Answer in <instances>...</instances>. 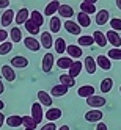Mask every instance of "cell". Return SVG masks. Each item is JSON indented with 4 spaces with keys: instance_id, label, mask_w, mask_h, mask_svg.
Masks as SVG:
<instances>
[{
    "instance_id": "9a60e30c",
    "label": "cell",
    "mask_w": 121,
    "mask_h": 130,
    "mask_svg": "<svg viewBox=\"0 0 121 130\" xmlns=\"http://www.w3.org/2000/svg\"><path fill=\"white\" fill-rule=\"evenodd\" d=\"M60 2H57V0H53V2H49L47 6L44 8V16H47V17H53L55 13L58 11V8H60Z\"/></svg>"
},
{
    "instance_id": "f1b7e54d",
    "label": "cell",
    "mask_w": 121,
    "mask_h": 130,
    "mask_svg": "<svg viewBox=\"0 0 121 130\" xmlns=\"http://www.w3.org/2000/svg\"><path fill=\"white\" fill-rule=\"evenodd\" d=\"M60 85H63V86H66V88H72L74 85H76V78H72V77H69L68 74H61L60 75Z\"/></svg>"
},
{
    "instance_id": "f6af8a7d",
    "label": "cell",
    "mask_w": 121,
    "mask_h": 130,
    "mask_svg": "<svg viewBox=\"0 0 121 130\" xmlns=\"http://www.w3.org/2000/svg\"><path fill=\"white\" fill-rule=\"evenodd\" d=\"M5 121H6V118L3 116V113H0V127L3 125V122H5Z\"/></svg>"
},
{
    "instance_id": "bcb514c9",
    "label": "cell",
    "mask_w": 121,
    "mask_h": 130,
    "mask_svg": "<svg viewBox=\"0 0 121 130\" xmlns=\"http://www.w3.org/2000/svg\"><path fill=\"white\" fill-rule=\"evenodd\" d=\"M2 92H5V85H3V82L0 80V94H2Z\"/></svg>"
},
{
    "instance_id": "83f0119b",
    "label": "cell",
    "mask_w": 121,
    "mask_h": 130,
    "mask_svg": "<svg viewBox=\"0 0 121 130\" xmlns=\"http://www.w3.org/2000/svg\"><path fill=\"white\" fill-rule=\"evenodd\" d=\"M77 24L82 27V28H87V27H90V25H91L90 16L85 14V13H79V14H77Z\"/></svg>"
},
{
    "instance_id": "f546056e",
    "label": "cell",
    "mask_w": 121,
    "mask_h": 130,
    "mask_svg": "<svg viewBox=\"0 0 121 130\" xmlns=\"http://www.w3.org/2000/svg\"><path fill=\"white\" fill-rule=\"evenodd\" d=\"M101 92L102 94H107V92H110L112 91V88H113V80L112 78H104V80H101Z\"/></svg>"
},
{
    "instance_id": "f35d334b",
    "label": "cell",
    "mask_w": 121,
    "mask_h": 130,
    "mask_svg": "<svg viewBox=\"0 0 121 130\" xmlns=\"http://www.w3.org/2000/svg\"><path fill=\"white\" fill-rule=\"evenodd\" d=\"M110 27L113 31H121V17H113V19H110Z\"/></svg>"
},
{
    "instance_id": "30bf717a",
    "label": "cell",
    "mask_w": 121,
    "mask_h": 130,
    "mask_svg": "<svg viewBox=\"0 0 121 130\" xmlns=\"http://www.w3.org/2000/svg\"><path fill=\"white\" fill-rule=\"evenodd\" d=\"M64 30L69 31V33L74 35V36H80L82 27H80L77 22H74V21H66V22H64Z\"/></svg>"
},
{
    "instance_id": "c3c4849f",
    "label": "cell",
    "mask_w": 121,
    "mask_h": 130,
    "mask_svg": "<svg viewBox=\"0 0 121 130\" xmlns=\"http://www.w3.org/2000/svg\"><path fill=\"white\" fill-rule=\"evenodd\" d=\"M3 108H5V102H3V100H0V111H2Z\"/></svg>"
},
{
    "instance_id": "484cf974",
    "label": "cell",
    "mask_w": 121,
    "mask_h": 130,
    "mask_svg": "<svg viewBox=\"0 0 121 130\" xmlns=\"http://www.w3.org/2000/svg\"><path fill=\"white\" fill-rule=\"evenodd\" d=\"M74 64V60L72 58H69V57H60L58 60H57V66L60 68V69H71V66Z\"/></svg>"
},
{
    "instance_id": "cb8c5ba5",
    "label": "cell",
    "mask_w": 121,
    "mask_h": 130,
    "mask_svg": "<svg viewBox=\"0 0 121 130\" xmlns=\"http://www.w3.org/2000/svg\"><path fill=\"white\" fill-rule=\"evenodd\" d=\"M85 71L90 74V75H93V74L96 72V68H98V64H96V60L93 58V57H87L85 58Z\"/></svg>"
},
{
    "instance_id": "74e56055",
    "label": "cell",
    "mask_w": 121,
    "mask_h": 130,
    "mask_svg": "<svg viewBox=\"0 0 121 130\" xmlns=\"http://www.w3.org/2000/svg\"><path fill=\"white\" fill-rule=\"evenodd\" d=\"M107 57L110 60H116V61H121V49H110L107 52Z\"/></svg>"
},
{
    "instance_id": "5bb4252c",
    "label": "cell",
    "mask_w": 121,
    "mask_h": 130,
    "mask_svg": "<svg viewBox=\"0 0 121 130\" xmlns=\"http://www.w3.org/2000/svg\"><path fill=\"white\" fill-rule=\"evenodd\" d=\"M77 96L79 97H83V99H88L91 96H95V86L91 85H83L77 89Z\"/></svg>"
},
{
    "instance_id": "8d00e7d4",
    "label": "cell",
    "mask_w": 121,
    "mask_h": 130,
    "mask_svg": "<svg viewBox=\"0 0 121 130\" xmlns=\"http://www.w3.org/2000/svg\"><path fill=\"white\" fill-rule=\"evenodd\" d=\"M22 125H25V128H30V130H35L36 128V124L32 116H22Z\"/></svg>"
},
{
    "instance_id": "8fae6325",
    "label": "cell",
    "mask_w": 121,
    "mask_h": 130,
    "mask_svg": "<svg viewBox=\"0 0 121 130\" xmlns=\"http://www.w3.org/2000/svg\"><path fill=\"white\" fill-rule=\"evenodd\" d=\"M39 44L43 45L44 49H52L53 47V38L50 31H41V41Z\"/></svg>"
},
{
    "instance_id": "7c38bea8",
    "label": "cell",
    "mask_w": 121,
    "mask_h": 130,
    "mask_svg": "<svg viewBox=\"0 0 121 130\" xmlns=\"http://www.w3.org/2000/svg\"><path fill=\"white\" fill-rule=\"evenodd\" d=\"M29 19H30V13H29V10H27V8H21V10L16 13L14 22H16L17 25H22V24H25Z\"/></svg>"
},
{
    "instance_id": "60d3db41",
    "label": "cell",
    "mask_w": 121,
    "mask_h": 130,
    "mask_svg": "<svg viewBox=\"0 0 121 130\" xmlns=\"http://www.w3.org/2000/svg\"><path fill=\"white\" fill-rule=\"evenodd\" d=\"M41 130H58V128H57V125H55L53 122H47V124H44L41 127Z\"/></svg>"
},
{
    "instance_id": "d590c367",
    "label": "cell",
    "mask_w": 121,
    "mask_h": 130,
    "mask_svg": "<svg viewBox=\"0 0 121 130\" xmlns=\"http://www.w3.org/2000/svg\"><path fill=\"white\" fill-rule=\"evenodd\" d=\"M24 27H25V30L29 31L32 36H35V35H38V33H39V27H38V25H35V24H33L30 19H29V21H27V22L24 24Z\"/></svg>"
},
{
    "instance_id": "e575fe53",
    "label": "cell",
    "mask_w": 121,
    "mask_h": 130,
    "mask_svg": "<svg viewBox=\"0 0 121 130\" xmlns=\"http://www.w3.org/2000/svg\"><path fill=\"white\" fill-rule=\"evenodd\" d=\"M10 36H11V42H19L22 41V31L19 27H13L10 30Z\"/></svg>"
},
{
    "instance_id": "ffe728a7",
    "label": "cell",
    "mask_w": 121,
    "mask_h": 130,
    "mask_svg": "<svg viewBox=\"0 0 121 130\" xmlns=\"http://www.w3.org/2000/svg\"><path fill=\"white\" fill-rule=\"evenodd\" d=\"M93 39H95V44H98L99 47H105V45L109 44L107 38H105V33H102L101 30L93 31Z\"/></svg>"
},
{
    "instance_id": "d6986e66",
    "label": "cell",
    "mask_w": 121,
    "mask_h": 130,
    "mask_svg": "<svg viewBox=\"0 0 121 130\" xmlns=\"http://www.w3.org/2000/svg\"><path fill=\"white\" fill-rule=\"evenodd\" d=\"M96 64H98L101 69H104V71H110L112 69V61H110L109 57H105V55H98Z\"/></svg>"
},
{
    "instance_id": "d4e9b609",
    "label": "cell",
    "mask_w": 121,
    "mask_h": 130,
    "mask_svg": "<svg viewBox=\"0 0 121 130\" xmlns=\"http://www.w3.org/2000/svg\"><path fill=\"white\" fill-rule=\"evenodd\" d=\"M82 69H83V64L80 63V60H77V61H74V64L71 66V69L68 71V75L72 77V78H76L77 75H80V71Z\"/></svg>"
},
{
    "instance_id": "816d5d0a",
    "label": "cell",
    "mask_w": 121,
    "mask_h": 130,
    "mask_svg": "<svg viewBox=\"0 0 121 130\" xmlns=\"http://www.w3.org/2000/svg\"><path fill=\"white\" fill-rule=\"evenodd\" d=\"M25 130H30V128H25Z\"/></svg>"
},
{
    "instance_id": "681fc988",
    "label": "cell",
    "mask_w": 121,
    "mask_h": 130,
    "mask_svg": "<svg viewBox=\"0 0 121 130\" xmlns=\"http://www.w3.org/2000/svg\"><path fill=\"white\" fill-rule=\"evenodd\" d=\"M116 6H118V10H121V0H116Z\"/></svg>"
},
{
    "instance_id": "4dcf8cb0",
    "label": "cell",
    "mask_w": 121,
    "mask_h": 130,
    "mask_svg": "<svg viewBox=\"0 0 121 130\" xmlns=\"http://www.w3.org/2000/svg\"><path fill=\"white\" fill-rule=\"evenodd\" d=\"M30 21L35 24V25H38L39 28H41V25L44 24V19H43V14L38 11V10H33L32 13H30Z\"/></svg>"
},
{
    "instance_id": "3957f363",
    "label": "cell",
    "mask_w": 121,
    "mask_h": 130,
    "mask_svg": "<svg viewBox=\"0 0 121 130\" xmlns=\"http://www.w3.org/2000/svg\"><path fill=\"white\" fill-rule=\"evenodd\" d=\"M32 118L36 124H41L43 122V118H44V113H43V105L39 102H35L32 105Z\"/></svg>"
},
{
    "instance_id": "1f68e13d",
    "label": "cell",
    "mask_w": 121,
    "mask_h": 130,
    "mask_svg": "<svg viewBox=\"0 0 121 130\" xmlns=\"http://www.w3.org/2000/svg\"><path fill=\"white\" fill-rule=\"evenodd\" d=\"M77 44H80V47H88V45L95 44V39L90 35H80L79 39H77Z\"/></svg>"
},
{
    "instance_id": "d6a6232c",
    "label": "cell",
    "mask_w": 121,
    "mask_h": 130,
    "mask_svg": "<svg viewBox=\"0 0 121 130\" xmlns=\"http://www.w3.org/2000/svg\"><path fill=\"white\" fill-rule=\"evenodd\" d=\"M49 28H50V31H52V33H58V31L61 30V21L58 19L57 16L50 17V22H49Z\"/></svg>"
},
{
    "instance_id": "e0dca14e",
    "label": "cell",
    "mask_w": 121,
    "mask_h": 130,
    "mask_svg": "<svg viewBox=\"0 0 121 130\" xmlns=\"http://www.w3.org/2000/svg\"><path fill=\"white\" fill-rule=\"evenodd\" d=\"M24 44H25V47L29 49V50H32V52H38V50L41 49L39 41H38V39H35L33 36H29V38H25V39H24Z\"/></svg>"
},
{
    "instance_id": "b9f144b4",
    "label": "cell",
    "mask_w": 121,
    "mask_h": 130,
    "mask_svg": "<svg viewBox=\"0 0 121 130\" xmlns=\"http://www.w3.org/2000/svg\"><path fill=\"white\" fill-rule=\"evenodd\" d=\"M6 38H8V31H5V30H2L0 28V42H6Z\"/></svg>"
},
{
    "instance_id": "9c48e42d",
    "label": "cell",
    "mask_w": 121,
    "mask_h": 130,
    "mask_svg": "<svg viewBox=\"0 0 121 130\" xmlns=\"http://www.w3.org/2000/svg\"><path fill=\"white\" fill-rule=\"evenodd\" d=\"M104 118V113H102L101 110H90L85 113V121L88 122H101V119Z\"/></svg>"
},
{
    "instance_id": "7dc6e473",
    "label": "cell",
    "mask_w": 121,
    "mask_h": 130,
    "mask_svg": "<svg viewBox=\"0 0 121 130\" xmlns=\"http://www.w3.org/2000/svg\"><path fill=\"white\" fill-rule=\"evenodd\" d=\"M58 130H71V128H69V125H61V127H58Z\"/></svg>"
},
{
    "instance_id": "4316f807",
    "label": "cell",
    "mask_w": 121,
    "mask_h": 130,
    "mask_svg": "<svg viewBox=\"0 0 121 130\" xmlns=\"http://www.w3.org/2000/svg\"><path fill=\"white\" fill-rule=\"evenodd\" d=\"M68 89L69 88H66V86H63V85H60V83H58V85H55L50 89V96L52 97H61V96H64L68 92Z\"/></svg>"
},
{
    "instance_id": "ee69618b",
    "label": "cell",
    "mask_w": 121,
    "mask_h": 130,
    "mask_svg": "<svg viewBox=\"0 0 121 130\" xmlns=\"http://www.w3.org/2000/svg\"><path fill=\"white\" fill-rule=\"evenodd\" d=\"M5 6H10V0H0V8H5Z\"/></svg>"
},
{
    "instance_id": "7402d4cb",
    "label": "cell",
    "mask_w": 121,
    "mask_h": 130,
    "mask_svg": "<svg viewBox=\"0 0 121 130\" xmlns=\"http://www.w3.org/2000/svg\"><path fill=\"white\" fill-rule=\"evenodd\" d=\"M6 125L8 127H11V128H17V127H21L22 125V116H17V115H11V116H8L6 118Z\"/></svg>"
},
{
    "instance_id": "44dd1931",
    "label": "cell",
    "mask_w": 121,
    "mask_h": 130,
    "mask_svg": "<svg viewBox=\"0 0 121 130\" xmlns=\"http://www.w3.org/2000/svg\"><path fill=\"white\" fill-rule=\"evenodd\" d=\"M109 19H110V13L104 8V10H99L96 13V19L95 21H96L98 25H105V22H109Z\"/></svg>"
},
{
    "instance_id": "836d02e7",
    "label": "cell",
    "mask_w": 121,
    "mask_h": 130,
    "mask_svg": "<svg viewBox=\"0 0 121 130\" xmlns=\"http://www.w3.org/2000/svg\"><path fill=\"white\" fill-rule=\"evenodd\" d=\"M53 45H55V52H57L58 55L64 53V52H66V47H68L63 38H57V39L53 41Z\"/></svg>"
},
{
    "instance_id": "7a4b0ae2",
    "label": "cell",
    "mask_w": 121,
    "mask_h": 130,
    "mask_svg": "<svg viewBox=\"0 0 121 130\" xmlns=\"http://www.w3.org/2000/svg\"><path fill=\"white\" fill-rule=\"evenodd\" d=\"M53 64H55V57H53V53L47 52V53H46L44 57H43V63H41L43 72L49 74V72L52 71V68H53Z\"/></svg>"
},
{
    "instance_id": "277c9868",
    "label": "cell",
    "mask_w": 121,
    "mask_h": 130,
    "mask_svg": "<svg viewBox=\"0 0 121 130\" xmlns=\"http://www.w3.org/2000/svg\"><path fill=\"white\" fill-rule=\"evenodd\" d=\"M66 52H68V57L72 58V60H76V61L80 57H83V50H82L80 45H77V44H69L66 47Z\"/></svg>"
},
{
    "instance_id": "8992f818",
    "label": "cell",
    "mask_w": 121,
    "mask_h": 130,
    "mask_svg": "<svg viewBox=\"0 0 121 130\" xmlns=\"http://www.w3.org/2000/svg\"><path fill=\"white\" fill-rule=\"evenodd\" d=\"M10 66L13 69H25L27 66H29V60H27L25 57H22V55H16V57L11 58Z\"/></svg>"
},
{
    "instance_id": "6da1fadb",
    "label": "cell",
    "mask_w": 121,
    "mask_h": 130,
    "mask_svg": "<svg viewBox=\"0 0 121 130\" xmlns=\"http://www.w3.org/2000/svg\"><path fill=\"white\" fill-rule=\"evenodd\" d=\"M107 104V99L104 96H91L87 99V105L88 107H93V110H99L101 107H104Z\"/></svg>"
},
{
    "instance_id": "f907efd6",
    "label": "cell",
    "mask_w": 121,
    "mask_h": 130,
    "mask_svg": "<svg viewBox=\"0 0 121 130\" xmlns=\"http://www.w3.org/2000/svg\"><path fill=\"white\" fill-rule=\"evenodd\" d=\"M119 92H121V86H119Z\"/></svg>"
},
{
    "instance_id": "ab89813d",
    "label": "cell",
    "mask_w": 121,
    "mask_h": 130,
    "mask_svg": "<svg viewBox=\"0 0 121 130\" xmlns=\"http://www.w3.org/2000/svg\"><path fill=\"white\" fill-rule=\"evenodd\" d=\"M13 50V42H3V44H0V55H6V53H10Z\"/></svg>"
},
{
    "instance_id": "4fadbf2b",
    "label": "cell",
    "mask_w": 121,
    "mask_h": 130,
    "mask_svg": "<svg viewBox=\"0 0 121 130\" xmlns=\"http://www.w3.org/2000/svg\"><path fill=\"white\" fill-rule=\"evenodd\" d=\"M58 14L60 17H63V19H71V17L74 16V10H72V6L68 5V3H61L60 8H58Z\"/></svg>"
},
{
    "instance_id": "5b68a950",
    "label": "cell",
    "mask_w": 121,
    "mask_h": 130,
    "mask_svg": "<svg viewBox=\"0 0 121 130\" xmlns=\"http://www.w3.org/2000/svg\"><path fill=\"white\" fill-rule=\"evenodd\" d=\"M105 38H107V42H109V44L113 45V49H119V47H121V36H119L116 31L109 30V31L105 33Z\"/></svg>"
},
{
    "instance_id": "603a6c76",
    "label": "cell",
    "mask_w": 121,
    "mask_h": 130,
    "mask_svg": "<svg viewBox=\"0 0 121 130\" xmlns=\"http://www.w3.org/2000/svg\"><path fill=\"white\" fill-rule=\"evenodd\" d=\"M38 102L43 107H52V96L46 91H39L38 92Z\"/></svg>"
},
{
    "instance_id": "7bdbcfd3",
    "label": "cell",
    "mask_w": 121,
    "mask_h": 130,
    "mask_svg": "<svg viewBox=\"0 0 121 130\" xmlns=\"http://www.w3.org/2000/svg\"><path fill=\"white\" fill-rule=\"evenodd\" d=\"M96 130H109V127L105 125V122H102V121H101V122L96 125Z\"/></svg>"
},
{
    "instance_id": "ba28073f",
    "label": "cell",
    "mask_w": 121,
    "mask_h": 130,
    "mask_svg": "<svg viewBox=\"0 0 121 130\" xmlns=\"http://www.w3.org/2000/svg\"><path fill=\"white\" fill-rule=\"evenodd\" d=\"M80 13H85L88 16L98 13L96 11V3L93 2V0H83V2H80Z\"/></svg>"
},
{
    "instance_id": "52a82bcc",
    "label": "cell",
    "mask_w": 121,
    "mask_h": 130,
    "mask_svg": "<svg viewBox=\"0 0 121 130\" xmlns=\"http://www.w3.org/2000/svg\"><path fill=\"white\" fill-rule=\"evenodd\" d=\"M61 110L60 108H57V107H50L47 111L44 113V118L49 121V122H55V121H58L60 118H61Z\"/></svg>"
},
{
    "instance_id": "2e32d148",
    "label": "cell",
    "mask_w": 121,
    "mask_h": 130,
    "mask_svg": "<svg viewBox=\"0 0 121 130\" xmlns=\"http://www.w3.org/2000/svg\"><path fill=\"white\" fill-rule=\"evenodd\" d=\"M2 75L6 82H14L16 80V71L10 64H5V66H2Z\"/></svg>"
},
{
    "instance_id": "ac0fdd59",
    "label": "cell",
    "mask_w": 121,
    "mask_h": 130,
    "mask_svg": "<svg viewBox=\"0 0 121 130\" xmlns=\"http://www.w3.org/2000/svg\"><path fill=\"white\" fill-rule=\"evenodd\" d=\"M14 17H16V13L13 11V10H8L2 14V19H0V24H2L3 27H8V25H11V22L14 21Z\"/></svg>"
}]
</instances>
